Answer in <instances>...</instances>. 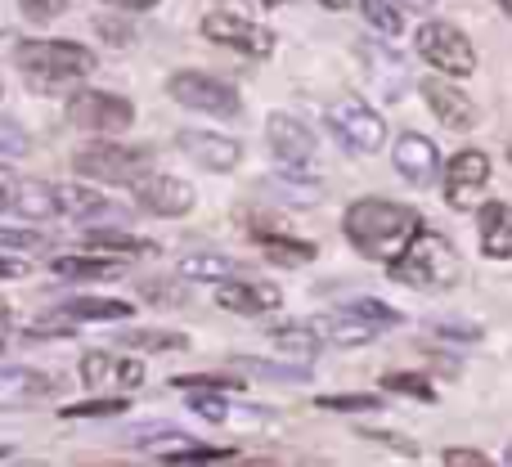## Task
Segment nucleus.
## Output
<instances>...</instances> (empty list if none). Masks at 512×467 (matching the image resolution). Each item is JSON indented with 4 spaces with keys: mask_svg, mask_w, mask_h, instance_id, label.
<instances>
[{
    "mask_svg": "<svg viewBox=\"0 0 512 467\" xmlns=\"http://www.w3.org/2000/svg\"><path fill=\"white\" fill-rule=\"evenodd\" d=\"M418 212L396 198H355L342 212V234L369 261H391L400 247L409 243V234L418 230Z\"/></svg>",
    "mask_w": 512,
    "mask_h": 467,
    "instance_id": "1",
    "label": "nucleus"
},
{
    "mask_svg": "<svg viewBox=\"0 0 512 467\" xmlns=\"http://www.w3.org/2000/svg\"><path fill=\"white\" fill-rule=\"evenodd\" d=\"M387 279L414 292H450L463 283V256L445 234H432L418 225L409 243L387 261Z\"/></svg>",
    "mask_w": 512,
    "mask_h": 467,
    "instance_id": "2",
    "label": "nucleus"
},
{
    "mask_svg": "<svg viewBox=\"0 0 512 467\" xmlns=\"http://www.w3.org/2000/svg\"><path fill=\"white\" fill-rule=\"evenodd\" d=\"M14 68L27 86L41 90H72L99 68V54L81 41H54V36H27L14 45Z\"/></svg>",
    "mask_w": 512,
    "mask_h": 467,
    "instance_id": "3",
    "label": "nucleus"
},
{
    "mask_svg": "<svg viewBox=\"0 0 512 467\" xmlns=\"http://www.w3.org/2000/svg\"><path fill=\"white\" fill-rule=\"evenodd\" d=\"M72 171L81 180H95V185H113V189H131L135 180L149 176V153L131 149L122 140H90L72 153Z\"/></svg>",
    "mask_w": 512,
    "mask_h": 467,
    "instance_id": "4",
    "label": "nucleus"
},
{
    "mask_svg": "<svg viewBox=\"0 0 512 467\" xmlns=\"http://www.w3.org/2000/svg\"><path fill=\"white\" fill-rule=\"evenodd\" d=\"M167 95L176 99L180 108L189 113H203V117H239L243 113V99L230 81L212 77V72H198V68H180L167 77Z\"/></svg>",
    "mask_w": 512,
    "mask_h": 467,
    "instance_id": "5",
    "label": "nucleus"
},
{
    "mask_svg": "<svg viewBox=\"0 0 512 467\" xmlns=\"http://www.w3.org/2000/svg\"><path fill=\"white\" fill-rule=\"evenodd\" d=\"M414 50L423 63H432L436 72H445V77H472L477 72V45L468 41V32L454 23H423L414 32Z\"/></svg>",
    "mask_w": 512,
    "mask_h": 467,
    "instance_id": "6",
    "label": "nucleus"
},
{
    "mask_svg": "<svg viewBox=\"0 0 512 467\" xmlns=\"http://www.w3.org/2000/svg\"><path fill=\"white\" fill-rule=\"evenodd\" d=\"M68 122L86 135H126L135 126V104L117 90H72Z\"/></svg>",
    "mask_w": 512,
    "mask_h": 467,
    "instance_id": "7",
    "label": "nucleus"
},
{
    "mask_svg": "<svg viewBox=\"0 0 512 467\" xmlns=\"http://www.w3.org/2000/svg\"><path fill=\"white\" fill-rule=\"evenodd\" d=\"M328 126H333V135L346 144L351 153H364V158H373V153L387 149V117L378 113L373 104H364V99L346 95L337 99L333 108H328Z\"/></svg>",
    "mask_w": 512,
    "mask_h": 467,
    "instance_id": "8",
    "label": "nucleus"
},
{
    "mask_svg": "<svg viewBox=\"0 0 512 467\" xmlns=\"http://www.w3.org/2000/svg\"><path fill=\"white\" fill-rule=\"evenodd\" d=\"M131 194L135 207L144 216H158V221H180V216H189L198 207V189L180 176H167V171H149L144 180L131 185Z\"/></svg>",
    "mask_w": 512,
    "mask_h": 467,
    "instance_id": "9",
    "label": "nucleus"
},
{
    "mask_svg": "<svg viewBox=\"0 0 512 467\" xmlns=\"http://www.w3.org/2000/svg\"><path fill=\"white\" fill-rule=\"evenodd\" d=\"M203 36L216 45H230V50L248 54V59H270L274 54V32L261 27L248 14H234V9H207L203 14Z\"/></svg>",
    "mask_w": 512,
    "mask_h": 467,
    "instance_id": "10",
    "label": "nucleus"
},
{
    "mask_svg": "<svg viewBox=\"0 0 512 467\" xmlns=\"http://www.w3.org/2000/svg\"><path fill=\"white\" fill-rule=\"evenodd\" d=\"M265 144H270V153L279 158L283 171H301V176H310V171H315L319 140L310 135V126L301 122V117L270 113V117H265Z\"/></svg>",
    "mask_w": 512,
    "mask_h": 467,
    "instance_id": "11",
    "label": "nucleus"
},
{
    "mask_svg": "<svg viewBox=\"0 0 512 467\" xmlns=\"http://www.w3.org/2000/svg\"><path fill=\"white\" fill-rule=\"evenodd\" d=\"M418 95H423V104L432 108V117L445 131L468 135L477 126V99L463 86H454V77H445V72H432V77L418 81Z\"/></svg>",
    "mask_w": 512,
    "mask_h": 467,
    "instance_id": "12",
    "label": "nucleus"
},
{
    "mask_svg": "<svg viewBox=\"0 0 512 467\" xmlns=\"http://www.w3.org/2000/svg\"><path fill=\"white\" fill-rule=\"evenodd\" d=\"M490 185V158L481 149H459L445 162V203L454 212H472Z\"/></svg>",
    "mask_w": 512,
    "mask_h": 467,
    "instance_id": "13",
    "label": "nucleus"
},
{
    "mask_svg": "<svg viewBox=\"0 0 512 467\" xmlns=\"http://www.w3.org/2000/svg\"><path fill=\"white\" fill-rule=\"evenodd\" d=\"M391 167H396V176L405 180L409 189H432L436 176H441V149H436L427 135L405 131L391 144Z\"/></svg>",
    "mask_w": 512,
    "mask_h": 467,
    "instance_id": "14",
    "label": "nucleus"
},
{
    "mask_svg": "<svg viewBox=\"0 0 512 467\" xmlns=\"http://www.w3.org/2000/svg\"><path fill=\"white\" fill-rule=\"evenodd\" d=\"M176 149L185 153L189 162H198L203 171H216V176H225V171H234L243 162V144L225 131H198V126H185V131H176Z\"/></svg>",
    "mask_w": 512,
    "mask_h": 467,
    "instance_id": "15",
    "label": "nucleus"
},
{
    "mask_svg": "<svg viewBox=\"0 0 512 467\" xmlns=\"http://www.w3.org/2000/svg\"><path fill=\"white\" fill-rule=\"evenodd\" d=\"M81 382L95 391H135L144 387V364L135 355H113V351H86L77 364Z\"/></svg>",
    "mask_w": 512,
    "mask_h": 467,
    "instance_id": "16",
    "label": "nucleus"
},
{
    "mask_svg": "<svg viewBox=\"0 0 512 467\" xmlns=\"http://www.w3.org/2000/svg\"><path fill=\"white\" fill-rule=\"evenodd\" d=\"M59 391L54 373L32 369V364H0V414L5 409H32Z\"/></svg>",
    "mask_w": 512,
    "mask_h": 467,
    "instance_id": "17",
    "label": "nucleus"
},
{
    "mask_svg": "<svg viewBox=\"0 0 512 467\" xmlns=\"http://www.w3.org/2000/svg\"><path fill=\"white\" fill-rule=\"evenodd\" d=\"M216 306L230 310V315H270L283 306V292L265 279H225L216 283Z\"/></svg>",
    "mask_w": 512,
    "mask_h": 467,
    "instance_id": "18",
    "label": "nucleus"
},
{
    "mask_svg": "<svg viewBox=\"0 0 512 467\" xmlns=\"http://www.w3.org/2000/svg\"><path fill=\"white\" fill-rule=\"evenodd\" d=\"M310 324H315L319 342H324V346H337V351H351V346H369L373 337H382V333H387V328H382V324H373V319H364L360 310H351V306H342V310H328V315L310 319Z\"/></svg>",
    "mask_w": 512,
    "mask_h": 467,
    "instance_id": "19",
    "label": "nucleus"
},
{
    "mask_svg": "<svg viewBox=\"0 0 512 467\" xmlns=\"http://www.w3.org/2000/svg\"><path fill=\"white\" fill-rule=\"evenodd\" d=\"M59 189V212L68 221H81V225H108L113 221V198L95 185V180H68V185H54Z\"/></svg>",
    "mask_w": 512,
    "mask_h": 467,
    "instance_id": "20",
    "label": "nucleus"
},
{
    "mask_svg": "<svg viewBox=\"0 0 512 467\" xmlns=\"http://www.w3.org/2000/svg\"><path fill=\"white\" fill-rule=\"evenodd\" d=\"M477 243H481V256H490V261H512V207L504 198L481 203Z\"/></svg>",
    "mask_w": 512,
    "mask_h": 467,
    "instance_id": "21",
    "label": "nucleus"
},
{
    "mask_svg": "<svg viewBox=\"0 0 512 467\" xmlns=\"http://www.w3.org/2000/svg\"><path fill=\"white\" fill-rule=\"evenodd\" d=\"M9 212H18L23 221H59V189L50 180H14V203Z\"/></svg>",
    "mask_w": 512,
    "mask_h": 467,
    "instance_id": "22",
    "label": "nucleus"
},
{
    "mask_svg": "<svg viewBox=\"0 0 512 467\" xmlns=\"http://www.w3.org/2000/svg\"><path fill=\"white\" fill-rule=\"evenodd\" d=\"M189 409H194L198 418H207V423H221V427H256L265 423V409L256 405H234V400H225V391H216V396H189Z\"/></svg>",
    "mask_w": 512,
    "mask_h": 467,
    "instance_id": "23",
    "label": "nucleus"
},
{
    "mask_svg": "<svg viewBox=\"0 0 512 467\" xmlns=\"http://www.w3.org/2000/svg\"><path fill=\"white\" fill-rule=\"evenodd\" d=\"M50 270L59 274V279H113V274H122V256H108V252H68V256H54Z\"/></svg>",
    "mask_w": 512,
    "mask_h": 467,
    "instance_id": "24",
    "label": "nucleus"
},
{
    "mask_svg": "<svg viewBox=\"0 0 512 467\" xmlns=\"http://www.w3.org/2000/svg\"><path fill=\"white\" fill-rule=\"evenodd\" d=\"M59 315H68L72 324H122L135 315V306L122 297H68Z\"/></svg>",
    "mask_w": 512,
    "mask_h": 467,
    "instance_id": "25",
    "label": "nucleus"
},
{
    "mask_svg": "<svg viewBox=\"0 0 512 467\" xmlns=\"http://www.w3.org/2000/svg\"><path fill=\"white\" fill-rule=\"evenodd\" d=\"M176 274L185 283H225L234 274H243V265L225 252H189L176 261Z\"/></svg>",
    "mask_w": 512,
    "mask_h": 467,
    "instance_id": "26",
    "label": "nucleus"
},
{
    "mask_svg": "<svg viewBox=\"0 0 512 467\" xmlns=\"http://www.w3.org/2000/svg\"><path fill=\"white\" fill-rule=\"evenodd\" d=\"M86 247L90 252H108V256H153L158 243L153 238H140V234H126V230H113V225H86Z\"/></svg>",
    "mask_w": 512,
    "mask_h": 467,
    "instance_id": "27",
    "label": "nucleus"
},
{
    "mask_svg": "<svg viewBox=\"0 0 512 467\" xmlns=\"http://www.w3.org/2000/svg\"><path fill=\"white\" fill-rule=\"evenodd\" d=\"M117 342L126 346V351H144V355H180L189 351V333H180V328H126Z\"/></svg>",
    "mask_w": 512,
    "mask_h": 467,
    "instance_id": "28",
    "label": "nucleus"
},
{
    "mask_svg": "<svg viewBox=\"0 0 512 467\" xmlns=\"http://www.w3.org/2000/svg\"><path fill=\"white\" fill-rule=\"evenodd\" d=\"M230 369L234 373H248V378H261V382H310V364L292 360V364H279V360H261V355H230Z\"/></svg>",
    "mask_w": 512,
    "mask_h": 467,
    "instance_id": "29",
    "label": "nucleus"
},
{
    "mask_svg": "<svg viewBox=\"0 0 512 467\" xmlns=\"http://www.w3.org/2000/svg\"><path fill=\"white\" fill-rule=\"evenodd\" d=\"M360 5V14H364V23L373 27L378 36H387V41H396V36H405L409 32V18H405V5L400 0H355Z\"/></svg>",
    "mask_w": 512,
    "mask_h": 467,
    "instance_id": "30",
    "label": "nucleus"
},
{
    "mask_svg": "<svg viewBox=\"0 0 512 467\" xmlns=\"http://www.w3.org/2000/svg\"><path fill=\"white\" fill-rule=\"evenodd\" d=\"M270 346L283 355H292V360H310V355L324 351V342H319L315 324H283V328H270Z\"/></svg>",
    "mask_w": 512,
    "mask_h": 467,
    "instance_id": "31",
    "label": "nucleus"
},
{
    "mask_svg": "<svg viewBox=\"0 0 512 467\" xmlns=\"http://www.w3.org/2000/svg\"><path fill=\"white\" fill-rule=\"evenodd\" d=\"M256 243H261V252L279 265H310L319 256L315 243H306V238H288V234H261Z\"/></svg>",
    "mask_w": 512,
    "mask_h": 467,
    "instance_id": "32",
    "label": "nucleus"
},
{
    "mask_svg": "<svg viewBox=\"0 0 512 467\" xmlns=\"http://www.w3.org/2000/svg\"><path fill=\"white\" fill-rule=\"evenodd\" d=\"M131 409L126 396H90V400H77V405H63V423H90V418H122Z\"/></svg>",
    "mask_w": 512,
    "mask_h": 467,
    "instance_id": "33",
    "label": "nucleus"
},
{
    "mask_svg": "<svg viewBox=\"0 0 512 467\" xmlns=\"http://www.w3.org/2000/svg\"><path fill=\"white\" fill-rule=\"evenodd\" d=\"M171 387L176 391H185V396H216V391H239L243 382H234V378H221V373H180V378H171Z\"/></svg>",
    "mask_w": 512,
    "mask_h": 467,
    "instance_id": "34",
    "label": "nucleus"
},
{
    "mask_svg": "<svg viewBox=\"0 0 512 467\" xmlns=\"http://www.w3.org/2000/svg\"><path fill=\"white\" fill-rule=\"evenodd\" d=\"M230 459H239V454H234V450H216V445H198V441H189V445H180V450L162 454L158 463H176V467H203V463H230Z\"/></svg>",
    "mask_w": 512,
    "mask_h": 467,
    "instance_id": "35",
    "label": "nucleus"
},
{
    "mask_svg": "<svg viewBox=\"0 0 512 467\" xmlns=\"http://www.w3.org/2000/svg\"><path fill=\"white\" fill-rule=\"evenodd\" d=\"M382 387H387L391 396H414V400H423V405H432V400H436V387L423 378V373H400V369H391L387 378H382Z\"/></svg>",
    "mask_w": 512,
    "mask_h": 467,
    "instance_id": "36",
    "label": "nucleus"
},
{
    "mask_svg": "<svg viewBox=\"0 0 512 467\" xmlns=\"http://www.w3.org/2000/svg\"><path fill=\"white\" fill-rule=\"evenodd\" d=\"M427 333L445 337V342H481V324H472V319H454V315H432L427 319Z\"/></svg>",
    "mask_w": 512,
    "mask_h": 467,
    "instance_id": "37",
    "label": "nucleus"
},
{
    "mask_svg": "<svg viewBox=\"0 0 512 467\" xmlns=\"http://www.w3.org/2000/svg\"><path fill=\"white\" fill-rule=\"evenodd\" d=\"M140 297L144 301H158V306H180L185 301V279H144L140 283Z\"/></svg>",
    "mask_w": 512,
    "mask_h": 467,
    "instance_id": "38",
    "label": "nucleus"
},
{
    "mask_svg": "<svg viewBox=\"0 0 512 467\" xmlns=\"http://www.w3.org/2000/svg\"><path fill=\"white\" fill-rule=\"evenodd\" d=\"M351 310H360L364 319H373V324H382V328H400V324H405V315H400L396 306H387V301H378V297H355Z\"/></svg>",
    "mask_w": 512,
    "mask_h": 467,
    "instance_id": "39",
    "label": "nucleus"
},
{
    "mask_svg": "<svg viewBox=\"0 0 512 467\" xmlns=\"http://www.w3.org/2000/svg\"><path fill=\"white\" fill-rule=\"evenodd\" d=\"M319 409H342V414H378L382 400L373 391H360V396H319Z\"/></svg>",
    "mask_w": 512,
    "mask_h": 467,
    "instance_id": "40",
    "label": "nucleus"
},
{
    "mask_svg": "<svg viewBox=\"0 0 512 467\" xmlns=\"http://www.w3.org/2000/svg\"><path fill=\"white\" fill-rule=\"evenodd\" d=\"M41 230H18V225H0V252H41Z\"/></svg>",
    "mask_w": 512,
    "mask_h": 467,
    "instance_id": "41",
    "label": "nucleus"
},
{
    "mask_svg": "<svg viewBox=\"0 0 512 467\" xmlns=\"http://www.w3.org/2000/svg\"><path fill=\"white\" fill-rule=\"evenodd\" d=\"M27 149H32V140H27L23 126L0 117V158H27Z\"/></svg>",
    "mask_w": 512,
    "mask_h": 467,
    "instance_id": "42",
    "label": "nucleus"
},
{
    "mask_svg": "<svg viewBox=\"0 0 512 467\" xmlns=\"http://www.w3.org/2000/svg\"><path fill=\"white\" fill-rule=\"evenodd\" d=\"M63 9H68V0H18V14L27 23H54Z\"/></svg>",
    "mask_w": 512,
    "mask_h": 467,
    "instance_id": "43",
    "label": "nucleus"
},
{
    "mask_svg": "<svg viewBox=\"0 0 512 467\" xmlns=\"http://www.w3.org/2000/svg\"><path fill=\"white\" fill-rule=\"evenodd\" d=\"M95 32L104 36L108 45H131V41H135V32L122 23V18H104V14H99V18H95Z\"/></svg>",
    "mask_w": 512,
    "mask_h": 467,
    "instance_id": "44",
    "label": "nucleus"
},
{
    "mask_svg": "<svg viewBox=\"0 0 512 467\" xmlns=\"http://www.w3.org/2000/svg\"><path fill=\"white\" fill-rule=\"evenodd\" d=\"M441 463H445V467H486L490 459H486L481 450H463V445H454V450L441 454Z\"/></svg>",
    "mask_w": 512,
    "mask_h": 467,
    "instance_id": "45",
    "label": "nucleus"
},
{
    "mask_svg": "<svg viewBox=\"0 0 512 467\" xmlns=\"http://www.w3.org/2000/svg\"><path fill=\"white\" fill-rule=\"evenodd\" d=\"M27 274H32V265L18 261V256H5V252H0V279H27Z\"/></svg>",
    "mask_w": 512,
    "mask_h": 467,
    "instance_id": "46",
    "label": "nucleus"
},
{
    "mask_svg": "<svg viewBox=\"0 0 512 467\" xmlns=\"http://www.w3.org/2000/svg\"><path fill=\"white\" fill-rule=\"evenodd\" d=\"M113 9H131V14H140V9H153L158 0H108Z\"/></svg>",
    "mask_w": 512,
    "mask_h": 467,
    "instance_id": "47",
    "label": "nucleus"
},
{
    "mask_svg": "<svg viewBox=\"0 0 512 467\" xmlns=\"http://www.w3.org/2000/svg\"><path fill=\"white\" fill-rule=\"evenodd\" d=\"M9 203H14V180L0 176V212H9Z\"/></svg>",
    "mask_w": 512,
    "mask_h": 467,
    "instance_id": "48",
    "label": "nucleus"
},
{
    "mask_svg": "<svg viewBox=\"0 0 512 467\" xmlns=\"http://www.w3.org/2000/svg\"><path fill=\"white\" fill-rule=\"evenodd\" d=\"M9 324H14V306H9V301L5 297H0V333H5V328Z\"/></svg>",
    "mask_w": 512,
    "mask_h": 467,
    "instance_id": "49",
    "label": "nucleus"
},
{
    "mask_svg": "<svg viewBox=\"0 0 512 467\" xmlns=\"http://www.w3.org/2000/svg\"><path fill=\"white\" fill-rule=\"evenodd\" d=\"M319 5H328V9H346L351 0H319Z\"/></svg>",
    "mask_w": 512,
    "mask_h": 467,
    "instance_id": "50",
    "label": "nucleus"
},
{
    "mask_svg": "<svg viewBox=\"0 0 512 467\" xmlns=\"http://www.w3.org/2000/svg\"><path fill=\"white\" fill-rule=\"evenodd\" d=\"M495 5H499V9H504V14H508V18H512V0H495Z\"/></svg>",
    "mask_w": 512,
    "mask_h": 467,
    "instance_id": "51",
    "label": "nucleus"
},
{
    "mask_svg": "<svg viewBox=\"0 0 512 467\" xmlns=\"http://www.w3.org/2000/svg\"><path fill=\"white\" fill-rule=\"evenodd\" d=\"M261 5L265 9H279V5H288V0H261Z\"/></svg>",
    "mask_w": 512,
    "mask_h": 467,
    "instance_id": "52",
    "label": "nucleus"
},
{
    "mask_svg": "<svg viewBox=\"0 0 512 467\" xmlns=\"http://www.w3.org/2000/svg\"><path fill=\"white\" fill-rule=\"evenodd\" d=\"M0 459H9V445H0Z\"/></svg>",
    "mask_w": 512,
    "mask_h": 467,
    "instance_id": "53",
    "label": "nucleus"
},
{
    "mask_svg": "<svg viewBox=\"0 0 512 467\" xmlns=\"http://www.w3.org/2000/svg\"><path fill=\"white\" fill-rule=\"evenodd\" d=\"M504 459H508V463H512V445H508V454H504Z\"/></svg>",
    "mask_w": 512,
    "mask_h": 467,
    "instance_id": "54",
    "label": "nucleus"
},
{
    "mask_svg": "<svg viewBox=\"0 0 512 467\" xmlns=\"http://www.w3.org/2000/svg\"><path fill=\"white\" fill-rule=\"evenodd\" d=\"M0 99H5V81H0Z\"/></svg>",
    "mask_w": 512,
    "mask_h": 467,
    "instance_id": "55",
    "label": "nucleus"
},
{
    "mask_svg": "<svg viewBox=\"0 0 512 467\" xmlns=\"http://www.w3.org/2000/svg\"><path fill=\"white\" fill-rule=\"evenodd\" d=\"M0 351H5V333H0Z\"/></svg>",
    "mask_w": 512,
    "mask_h": 467,
    "instance_id": "56",
    "label": "nucleus"
},
{
    "mask_svg": "<svg viewBox=\"0 0 512 467\" xmlns=\"http://www.w3.org/2000/svg\"><path fill=\"white\" fill-rule=\"evenodd\" d=\"M508 162H512V140H508Z\"/></svg>",
    "mask_w": 512,
    "mask_h": 467,
    "instance_id": "57",
    "label": "nucleus"
}]
</instances>
